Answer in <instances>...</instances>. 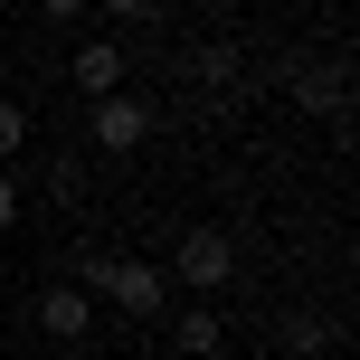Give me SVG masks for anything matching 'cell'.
Returning a JSON list of instances; mask_svg holds the SVG:
<instances>
[{
  "label": "cell",
  "mask_w": 360,
  "mask_h": 360,
  "mask_svg": "<svg viewBox=\"0 0 360 360\" xmlns=\"http://www.w3.org/2000/svg\"><path fill=\"white\" fill-rule=\"evenodd\" d=\"M86 285H105V304H114V313H133V323H152V313L171 304V275H162V266H133V256H105Z\"/></svg>",
  "instance_id": "obj_1"
},
{
  "label": "cell",
  "mask_w": 360,
  "mask_h": 360,
  "mask_svg": "<svg viewBox=\"0 0 360 360\" xmlns=\"http://www.w3.org/2000/svg\"><path fill=\"white\" fill-rule=\"evenodd\" d=\"M228 275H237V247H228V228H190V237H180V256H171V285H228Z\"/></svg>",
  "instance_id": "obj_2"
},
{
  "label": "cell",
  "mask_w": 360,
  "mask_h": 360,
  "mask_svg": "<svg viewBox=\"0 0 360 360\" xmlns=\"http://www.w3.org/2000/svg\"><path fill=\"white\" fill-rule=\"evenodd\" d=\"M38 332H48V342H86L95 332V294L86 285H48L38 294Z\"/></svg>",
  "instance_id": "obj_3"
},
{
  "label": "cell",
  "mask_w": 360,
  "mask_h": 360,
  "mask_svg": "<svg viewBox=\"0 0 360 360\" xmlns=\"http://www.w3.org/2000/svg\"><path fill=\"white\" fill-rule=\"evenodd\" d=\"M95 143H105V152H133V143H143V133H152V105H133V95H95Z\"/></svg>",
  "instance_id": "obj_4"
},
{
  "label": "cell",
  "mask_w": 360,
  "mask_h": 360,
  "mask_svg": "<svg viewBox=\"0 0 360 360\" xmlns=\"http://www.w3.org/2000/svg\"><path fill=\"white\" fill-rule=\"evenodd\" d=\"M294 105H304V114H342L351 105V76L332 67V57H313V67H294Z\"/></svg>",
  "instance_id": "obj_5"
},
{
  "label": "cell",
  "mask_w": 360,
  "mask_h": 360,
  "mask_svg": "<svg viewBox=\"0 0 360 360\" xmlns=\"http://www.w3.org/2000/svg\"><path fill=\"white\" fill-rule=\"evenodd\" d=\"M76 95H124V48L114 38H86L76 48Z\"/></svg>",
  "instance_id": "obj_6"
},
{
  "label": "cell",
  "mask_w": 360,
  "mask_h": 360,
  "mask_svg": "<svg viewBox=\"0 0 360 360\" xmlns=\"http://www.w3.org/2000/svg\"><path fill=\"white\" fill-rule=\"evenodd\" d=\"M218 342H228V323H218L209 304H199V313H180V351H190V360H218Z\"/></svg>",
  "instance_id": "obj_7"
},
{
  "label": "cell",
  "mask_w": 360,
  "mask_h": 360,
  "mask_svg": "<svg viewBox=\"0 0 360 360\" xmlns=\"http://www.w3.org/2000/svg\"><path fill=\"white\" fill-rule=\"evenodd\" d=\"M19 143H29V114H19V105H10V95H0V162H10V152H19Z\"/></svg>",
  "instance_id": "obj_8"
},
{
  "label": "cell",
  "mask_w": 360,
  "mask_h": 360,
  "mask_svg": "<svg viewBox=\"0 0 360 360\" xmlns=\"http://www.w3.org/2000/svg\"><path fill=\"white\" fill-rule=\"evenodd\" d=\"M294 351H332V323H313V313H294V332H285Z\"/></svg>",
  "instance_id": "obj_9"
},
{
  "label": "cell",
  "mask_w": 360,
  "mask_h": 360,
  "mask_svg": "<svg viewBox=\"0 0 360 360\" xmlns=\"http://www.w3.org/2000/svg\"><path fill=\"white\" fill-rule=\"evenodd\" d=\"M105 10H114V19H152L162 0H105Z\"/></svg>",
  "instance_id": "obj_10"
},
{
  "label": "cell",
  "mask_w": 360,
  "mask_h": 360,
  "mask_svg": "<svg viewBox=\"0 0 360 360\" xmlns=\"http://www.w3.org/2000/svg\"><path fill=\"white\" fill-rule=\"evenodd\" d=\"M10 218H19V180L0 171V228H10Z\"/></svg>",
  "instance_id": "obj_11"
},
{
  "label": "cell",
  "mask_w": 360,
  "mask_h": 360,
  "mask_svg": "<svg viewBox=\"0 0 360 360\" xmlns=\"http://www.w3.org/2000/svg\"><path fill=\"white\" fill-rule=\"evenodd\" d=\"M76 10H86V0H38V19H76Z\"/></svg>",
  "instance_id": "obj_12"
}]
</instances>
